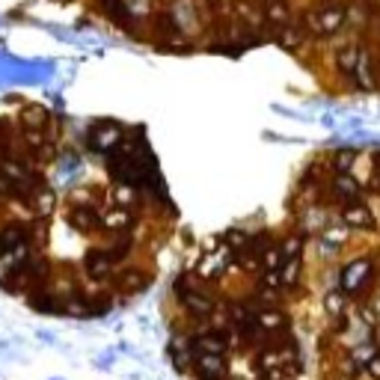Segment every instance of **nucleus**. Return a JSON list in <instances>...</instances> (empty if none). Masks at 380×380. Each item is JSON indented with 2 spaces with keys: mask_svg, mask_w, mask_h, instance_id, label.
I'll return each instance as SVG.
<instances>
[{
  "mask_svg": "<svg viewBox=\"0 0 380 380\" xmlns=\"http://www.w3.org/2000/svg\"><path fill=\"white\" fill-rule=\"evenodd\" d=\"M265 15L271 24L283 27V24H288V3L285 0H265Z\"/></svg>",
  "mask_w": 380,
  "mask_h": 380,
  "instance_id": "nucleus-16",
  "label": "nucleus"
},
{
  "mask_svg": "<svg viewBox=\"0 0 380 380\" xmlns=\"http://www.w3.org/2000/svg\"><path fill=\"white\" fill-rule=\"evenodd\" d=\"M256 321H258V330H262V333H274V330L285 327L288 318L283 312H276V309H265V312L256 315Z\"/></svg>",
  "mask_w": 380,
  "mask_h": 380,
  "instance_id": "nucleus-13",
  "label": "nucleus"
},
{
  "mask_svg": "<svg viewBox=\"0 0 380 380\" xmlns=\"http://www.w3.org/2000/svg\"><path fill=\"white\" fill-rule=\"evenodd\" d=\"M128 247H131V244H128V238H122V241H116L113 247L107 249V253H110V258H113V262H119V258L128 256Z\"/></svg>",
  "mask_w": 380,
  "mask_h": 380,
  "instance_id": "nucleus-27",
  "label": "nucleus"
},
{
  "mask_svg": "<svg viewBox=\"0 0 380 380\" xmlns=\"http://www.w3.org/2000/svg\"><path fill=\"white\" fill-rule=\"evenodd\" d=\"M258 285H262V288H271V292L283 288V271H262V279H258Z\"/></svg>",
  "mask_w": 380,
  "mask_h": 380,
  "instance_id": "nucleus-24",
  "label": "nucleus"
},
{
  "mask_svg": "<svg viewBox=\"0 0 380 380\" xmlns=\"http://www.w3.org/2000/svg\"><path fill=\"white\" fill-rule=\"evenodd\" d=\"M368 276H372V262L368 258H357V262L345 265L342 276H339V283H342V288L348 294H357L359 288H363L368 283Z\"/></svg>",
  "mask_w": 380,
  "mask_h": 380,
  "instance_id": "nucleus-2",
  "label": "nucleus"
},
{
  "mask_svg": "<svg viewBox=\"0 0 380 380\" xmlns=\"http://www.w3.org/2000/svg\"><path fill=\"white\" fill-rule=\"evenodd\" d=\"M113 196H116V205H119V208H125V205H128V202H131V199H134V193H131V190L125 187V182H122V184H119V187L113 190Z\"/></svg>",
  "mask_w": 380,
  "mask_h": 380,
  "instance_id": "nucleus-28",
  "label": "nucleus"
},
{
  "mask_svg": "<svg viewBox=\"0 0 380 380\" xmlns=\"http://www.w3.org/2000/svg\"><path fill=\"white\" fill-rule=\"evenodd\" d=\"M306 24L312 27L315 33H321V36L336 33V30L345 24V9L339 6V3L324 6V9H318V12H309V15H306Z\"/></svg>",
  "mask_w": 380,
  "mask_h": 380,
  "instance_id": "nucleus-1",
  "label": "nucleus"
},
{
  "mask_svg": "<svg viewBox=\"0 0 380 380\" xmlns=\"http://www.w3.org/2000/svg\"><path fill=\"white\" fill-rule=\"evenodd\" d=\"M193 348H199L202 354H223L226 351V339L220 333H205V336L193 339Z\"/></svg>",
  "mask_w": 380,
  "mask_h": 380,
  "instance_id": "nucleus-12",
  "label": "nucleus"
},
{
  "mask_svg": "<svg viewBox=\"0 0 380 380\" xmlns=\"http://www.w3.org/2000/svg\"><path fill=\"white\" fill-rule=\"evenodd\" d=\"M30 202H33V211H36L39 217H48V214L54 211L57 196H54V190H48V187L39 184V187H36V193L30 196Z\"/></svg>",
  "mask_w": 380,
  "mask_h": 380,
  "instance_id": "nucleus-11",
  "label": "nucleus"
},
{
  "mask_svg": "<svg viewBox=\"0 0 380 380\" xmlns=\"http://www.w3.org/2000/svg\"><path fill=\"white\" fill-rule=\"evenodd\" d=\"M357 66H359V51L357 48H345V51L339 54V68L348 75H357Z\"/></svg>",
  "mask_w": 380,
  "mask_h": 380,
  "instance_id": "nucleus-21",
  "label": "nucleus"
},
{
  "mask_svg": "<svg viewBox=\"0 0 380 380\" xmlns=\"http://www.w3.org/2000/svg\"><path fill=\"white\" fill-rule=\"evenodd\" d=\"M182 300H184V306L190 309V312L199 315V318H208V315L214 312V300H211V297H205V294L187 292V294H182Z\"/></svg>",
  "mask_w": 380,
  "mask_h": 380,
  "instance_id": "nucleus-10",
  "label": "nucleus"
},
{
  "mask_svg": "<svg viewBox=\"0 0 380 380\" xmlns=\"http://www.w3.org/2000/svg\"><path fill=\"white\" fill-rule=\"evenodd\" d=\"M300 247H303V238H300V235L288 238V241L283 244V258H297L300 256Z\"/></svg>",
  "mask_w": 380,
  "mask_h": 380,
  "instance_id": "nucleus-26",
  "label": "nucleus"
},
{
  "mask_svg": "<svg viewBox=\"0 0 380 380\" xmlns=\"http://www.w3.org/2000/svg\"><path fill=\"white\" fill-rule=\"evenodd\" d=\"M102 223H104V229H110V232H128L131 223H134V217H131L128 208H113V211L104 214Z\"/></svg>",
  "mask_w": 380,
  "mask_h": 380,
  "instance_id": "nucleus-8",
  "label": "nucleus"
},
{
  "mask_svg": "<svg viewBox=\"0 0 380 380\" xmlns=\"http://www.w3.org/2000/svg\"><path fill=\"white\" fill-rule=\"evenodd\" d=\"M342 220H345V226H354V229H374V214L368 211L365 205H359V202L345 205Z\"/></svg>",
  "mask_w": 380,
  "mask_h": 380,
  "instance_id": "nucleus-6",
  "label": "nucleus"
},
{
  "mask_svg": "<svg viewBox=\"0 0 380 380\" xmlns=\"http://www.w3.org/2000/svg\"><path fill=\"white\" fill-rule=\"evenodd\" d=\"M265 380H274V377H265Z\"/></svg>",
  "mask_w": 380,
  "mask_h": 380,
  "instance_id": "nucleus-31",
  "label": "nucleus"
},
{
  "mask_svg": "<svg viewBox=\"0 0 380 380\" xmlns=\"http://www.w3.org/2000/svg\"><path fill=\"white\" fill-rule=\"evenodd\" d=\"M119 140H122V128L116 122H102L89 131V146H93L95 152H113L119 146Z\"/></svg>",
  "mask_w": 380,
  "mask_h": 380,
  "instance_id": "nucleus-3",
  "label": "nucleus"
},
{
  "mask_svg": "<svg viewBox=\"0 0 380 380\" xmlns=\"http://www.w3.org/2000/svg\"><path fill=\"white\" fill-rule=\"evenodd\" d=\"M143 285H146L143 271H125V274H119V279H116V288H119V292H125V294H134Z\"/></svg>",
  "mask_w": 380,
  "mask_h": 380,
  "instance_id": "nucleus-15",
  "label": "nucleus"
},
{
  "mask_svg": "<svg viewBox=\"0 0 380 380\" xmlns=\"http://www.w3.org/2000/svg\"><path fill=\"white\" fill-rule=\"evenodd\" d=\"M324 306H327V312H330V315L342 318V309H345V294H342V292H330V294H327V300H324Z\"/></svg>",
  "mask_w": 380,
  "mask_h": 380,
  "instance_id": "nucleus-23",
  "label": "nucleus"
},
{
  "mask_svg": "<svg viewBox=\"0 0 380 380\" xmlns=\"http://www.w3.org/2000/svg\"><path fill=\"white\" fill-rule=\"evenodd\" d=\"M196 368L205 380H223L226 374V363H223V354H199L196 357Z\"/></svg>",
  "mask_w": 380,
  "mask_h": 380,
  "instance_id": "nucleus-5",
  "label": "nucleus"
},
{
  "mask_svg": "<svg viewBox=\"0 0 380 380\" xmlns=\"http://www.w3.org/2000/svg\"><path fill=\"white\" fill-rule=\"evenodd\" d=\"M354 164H357L354 149H339V152L333 155V169H336V173H351Z\"/></svg>",
  "mask_w": 380,
  "mask_h": 380,
  "instance_id": "nucleus-20",
  "label": "nucleus"
},
{
  "mask_svg": "<svg viewBox=\"0 0 380 380\" xmlns=\"http://www.w3.org/2000/svg\"><path fill=\"white\" fill-rule=\"evenodd\" d=\"M333 193H336L339 199H345V202H354L357 193H359L357 178H351L348 173H336V178H333Z\"/></svg>",
  "mask_w": 380,
  "mask_h": 380,
  "instance_id": "nucleus-9",
  "label": "nucleus"
},
{
  "mask_svg": "<svg viewBox=\"0 0 380 380\" xmlns=\"http://www.w3.org/2000/svg\"><path fill=\"white\" fill-rule=\"evenodd\" d=\"M21 119H24V125H27V128H39V131H42V125L48 122V110H45V107H39V104H30V107H24Z\"/></svg>",
  "mask_w": 380,
  "mask_h": 380,
  "instance_id": "nucleus-18",
  "label": "nucleus"
},
{
  "mask_svg": "<svg viewBox=\"0 0 380 380\" xmlns=\"http://www.w3.org/2000/svg\"><path fill=\"white\" fill-rule=\"evenodd\" d=\"M235 9H238V15H241L247 24H253V27H256V24L265 18V12H262V9H258V6L253 3V0H238V6H235Z\"/></svg>",
  "mask_w": 380,
  "mask_h": 380,
  "instance_id": "nucleus-19",
  "label": "nucleus"
},
{
  "mask_svg": "<svg viewBox=\"0 0 380 380\" xmlns=\"http://www.w3.org/2000/svg\"><path fill=\"white\" fill-rule=\"evenodd\" d=\"M122 6H125V12H131L137 18L152 12V3H149V0H122Z\"/></svg>",
  "mask_w": 380,
  "mask_h": 380,
  "instance_id": "nucleus-25",
  "label": "nucleus"
},
{
  "mask_svg": "<svg viewBox=\"0 0 380 380\" xmlns=\"http://www.w3.org/2000/svg\"><path fill=\"white\" fill-rule=\"evenodd\" d=\"M68 223H72L77 232H93V229L98 226V214L86 205H75L72 211H68Z\"/></svg>",
  "mask_w": 380,
  "mask_h": 380,
  "instance_id": "nucleus-7",
  "label": "nucleus"
},
{
  "mask_svg": "<svg viewBox=\"0 0 380 380\" xmlns=\"http://www.w3.org/2000/svg\"><path fill=\"white\" fill-rule=\"evenodd\" d=\"M300 42V33L297 30H285V39H283V45H288V48H294Z\"/></svg>",
  "mask_w": 380,
  "mask_h": 380,
  "instance_id": "nucleus-30",
  "label": "nucleus"
},
{
  "mask_svg": "<svg viewBox=\"0 0 380 380\" xmlns=\"http://www.w3.org/2000/svg\"><path fill=\"white\" fill-rule=\"evenodd\" d=\"M232 321H235V327H238V333H244V336H249V333H256V330H258L256 315H249L247 306H235Z\"/></svg>",
  "mask_w": 380,
  "mask_h": 380,
  "instance_id": "nucleus-17",
  "label": "nucleus"
},
{
  "mask_svg": "<svg viewBox=\"0 0 380 380\" xmlns=\"http://www.w3.org/2000/svg\"><path fill=\"white\" fill-rule=\"evenodd\" d=\"M84 265H86V274L93 279H104L110 274V267H113V258H110L107 249H89Z\"/></svg>",
  "mask_w": 380,
  "mask_h": 380,
  "instance_id": "nucleus-4",
  "label": "nucleus"
},
{
  "mask_svg": "<svg viewBox=\"0 0 380 380\" xmlns=\"http://www.w3.org/2000/svg\"><path fill=\"white\" fill-rule=\"evenodd\" d=\"M258 258H262V267H265V271H283V265H285L283 247H276V244L258 249Z\"/></svg>",
  "mask_w": 380,
  "mask_h": 380,
  "instance_id": "nucleus-14",
  "label": "nucleus"
},
{
  "mask_svg": "<svg viewBox=\"0 0 380 380\" xmlns=\"http://www.w3.org/2000/svg\"><path fill=\"white\" fill-rule=\"evenodd\" d=\"M297 274H300V256L297 258H285V265H283V285L292 288L297 283Z\"/></svg>",
  "mask_w": 380,
  "mask_h": 380,
  "instance_id": "nucleus-22",
  "label": "nucleus"
},
{
  "mask_svg": "<svg viewBox=\"0 0 380 380\" xmlns=\"http://www.w3.org/2000/svg\"><path fill=\"white\" fill-rule=\"evenodd\" d=\"M368 374H372L374 380H380V357H372V359H368Z\"/></svg>",
  "mask_w": 380,
  "mask_h": 380,
  "instance_id": "nucleus-29",
  "label": "nucleus"
}]
</instances>
